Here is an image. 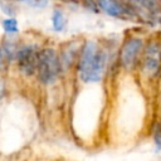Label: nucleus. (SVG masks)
Instances as JSON below:
<instances>
[{"label":"nucleus","mask_w":161,"mask_h":161,"mask_svg":"<svg viewBox=\"0 0 161 161\" xmlns=\"http://www.w3.org/2000/svg\"><path fill=\"white\" fill-rule=\"evenodd\" d=\"M155 140H156V143H157L158 148H161V132H160V131L156 132V137H155Z\"/></svg>","instance_id":"nucleus-10"},{"label":"nucleus","mask_w":161,"mask_h":161,"mask_svg":"<svg viewBox=\"0 0 161 161\" xmlns=\"http://www.w3.org/2000/svg\"><path fill=\"white\" fill-rule=\"evenodd\" d=\"M4 93H5V86H4V82L0 79V99L3 98Z\"/></svg>","instance_id":"nucleus-11"},{"label":"nucleus","mask_w":161,"mask_h":161,"mask_svg":"<svg viewBox=\"0 0 161 161\" xmlns=\"http://www.w3.org/2000/svg\"><path fill=\"white\" fill-rule=\"evenodd\" d=\"M36 70L40 82L44 84H50L58 78L60 72V62L54 49L45 48L39 52Z\"/></svg>","instance_id":"nucleus-2"},{"label":"nucleus","mask_w":161,"mask_h":161,"mask_svg":"<svg viewBox=\"0 0 161 161\" xmlns=\"http://www.w3.org/2000/svg\"><path fill=\"white\" fill-rule=\"evenodd\" d=\"M161 65V50L156 44L148 45L145 53L143 59V68L150 73L153 74L160 69Z\"/></svg>","instance_id":"nucleus-5"},{"label":"nucleus","mask_w":161,"mask_h":161,"mask_svg":"<svg viewBox=\"0 0 161 161\" xmlns=\"http://www.w3.org/2000/svg\"><path fill=\"white\" fill-rule=\"evenodd\" d=\"M98 6L111 16H121L123 8L117 0H98Z\"/></svg>","instance_id":"nucleus-6"},{"label":"nucleus","mask_w":161,"mask_h":161,"mask_svg":"<svg viewBox=\"0 0 161 161\" xmlns=\"http://www.w3.org/2000/svg\"><path fill=\"white\" fill-rule=\"evenodd\" d=\"M141 45H142V40L138 38H131L125 43L121 53V62L125 68H131L133 65L137 54L141 49Z\"/></svg>","instance_id":"nucleus-4"},{"label":"nucleus","mask_w":161,"mask_h":161,"mask_svg":"<svg viewBox=\"0 0 161 161\" xmlns=\"http://www.w3.org/2000/svg\"><path fill=\"white\" fill-rule=\"evenodd\" d=\"M3 59H4V53H3V49L0 48V64L3 63Z\"/></svg>","instance_id":"nucleus-12"},{"label":"nucleus","mask_w":161,"mask_h":161,"mask_svg":"<svg viewBox=\"0 0 161 161\" xmlns=\"http://www.w3.org/2000/svg\"><path fill=\"white\" fill-rule=\"evenodd\" d=\"M128 1H131L133 5H136L141 9L151 11V13H155L158 9V1L157 0H128Z\"/></svg>","instance_id":"nucleus-8"},{"label":"nucleus","mask_w":161,"mask_h":161,"mask_svg":"<svg viewBox=\"0 0 161 161\" xmlns=\"http://www.w3.org/2000/svg\"><path fill=\"white\" fill-rule=\"evenodd\" d=\"M3 28L8 33H16L18 31V21L13 18L3 20Z\"/></svg>","instance_id":"nucleus-9"},{"label":"nucleus","mask_w":161,"mask_h":161,"mask_svg":"<svg viewBox=\"0 0 161 161\" xmlns=\"http://www.w3.org/2000/svg\"><path fill=\"white\" fill-rule=\"evenodd\" d=\"M52 23H53V29L55 31L63 30L65 26V18H64L63 11H60L59 9H55L52 15Z\"/></svg>","instance_id":"nucleus-7"},{"label":"nucleus","mask_w":161,"mask_h":161,"mask_svg":"<svg viewBox=\"0 0 161 161\" xmlns=\"http://www.w3.org/2000/svg\"><path fill=\"white\" fill-rule=\"evenodd\" d=\"M106 53L98 49L96 42H87L79 58V78L87 83L99 80L106 68Z\"/></svg>","instance_id":"nucleus-1"},{"label":"nucleus","mask_w":161,"mask_h":161,"mask_svg":"<svg viewBox=\"0 0 161 161\" xmlns=\"http://www.w3.org/2000/svg\"><path fill=\"white\" fill-rule=\"evenodd\" d=\"M38 55H39V52L34 45H24L16 52L18 64L20 70L24 74L31 75L35 72L38 65Z\"/></svg>","instance_id":"nucleus-3"},{"label":"nucleus","mask_w":161,"mask_h":161,"mask_svg":"<svg viewBox=\"0 0 161 161\" xmlns=\"http://www.w3.org/2000/svg\"><path fill=\"white\" fill-rule=\"evenodd\" d=\"M19 1H26V3H30V4H36L38 3V0H19Z\"/></svg>","instance_id":"nucleus-13"}]
</instances>
